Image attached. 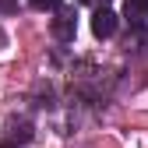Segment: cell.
Listing matches in <instances>:
<instances>
[{
	"mask_svg": "<svg viewBox=\"0 0 148 148\" xmlns=\"http://www.w3.org/2000/svg\"><path fill=\"white\" fill-rule=\"evenodd\" d=\"M92 32H95V39H109V35L116 32V14L109 11L106 4L92 14Z\"/></svg>",
	"mask_w": 148,
	"mask_h": 148,
	"instance_id": "cell-1",
	"label": "cell"
},
{
	"mask_svg": "<svg viewBox=\"0 0 148 148\" xmlns=\"http://www.w3.org/2000/svg\"><path fill=\"white\" fill-rule=\"evenodd\" d=\"M28 138H32V127H28V120H11V123H7V134H4V141H0V148L25 145Z\"/></svg>",
	"mask_w": 148,
	"mask_h": 148,
	"instance_id": "cell-2",
	"label": "cell"
},
{
	"mask_svg": "<svg viewBox=\"0 0 148 148\" xmlns=\"http://www.w3.org/2000/svg\"><path fill=\"white\" fill-rule=\"evenodd\" d=\"M123 11H127V21L145 25V18H148V0H123Z\"/></svg>",
	"mask_w": 148,
	"mask_h": 148,
	"instance_id": "cell-3",
	"label": "cell"
},
{
	"mask_svg": "<svg viewBox=\"0 0 148 148\" xmlns=\"http://www.w3.org/2000/svg\"><path fill=\"white\" fill-rule=\"evenodd\" d=\"M53 32H57L60 39H74V18L71 14H60L57 21H53Z\"/></svg>",
	"mask_w": 148,
	"mask_h": 148,
	"instance_id": "cell-4",
	"label": "cell"
},
{
	"mask_svg": "<svg viewBox=\"0 0 148 148\" xmlns=\"http://www.w3.org/2000/svg\"><path fill=\"white\" fill-rule=\"evenodd\" d=\"M28 4H32L35 11H49V7H57L60 0H28Z\"/></svg>",
	"mask_w": 148,
	"mask_h": 148,
	"instance_id": "cell-5",
	"label": "cell"
},
{
	"mask_svg": "<svg viewBox=\"0 0 148 148\" xmlns=\"http://www.w3.org/2000/svg\"><path fill=\"white\" fill-rule=\"evenodd\" d=\"M99 4H109V0H99Z\"/></svg>",
	"mask_w": 148,
	"mask_h": 148,
	"instance_id": "cell-6",
	"label": "cell"
}]
</instances>
